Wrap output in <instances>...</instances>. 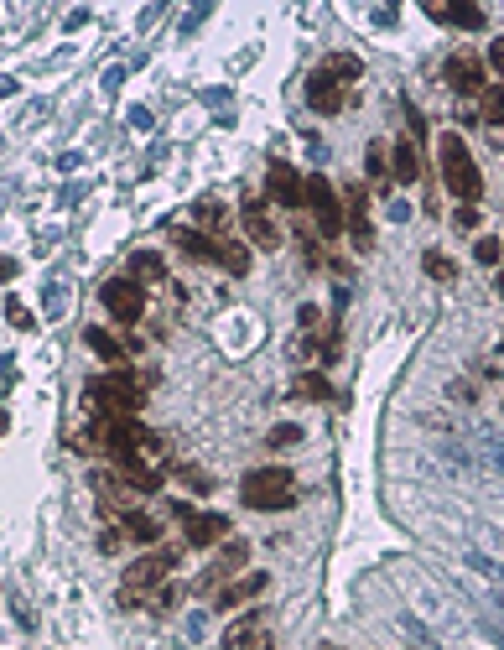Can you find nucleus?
<instances>
[{
  "instance_id": "nucleus-26",
  "label": "nucleus",
  "mask_w": 504,
  "mask_h": 650,
  "mask_svg": "<svg viewBox=\"0 0 504 650\" xmlns=\"http://www.w3.org/2000/svg\"><path fill=\"white\" fill-rule=\"evenodd\" d=\"M322 73H328V79H359V73H364V63H359L354 52H333V58L322 63Z\"/></svg>"
},
{
  "instance_id": "nucleus-3",
  "label": "nucleus",
  "mask_w": 504,
  "mask_h": 650,
  "mask_svg": "<svg viewBox=\"0 0 504 650\" xmlns=\"http://www.w3.org/2000/svg\"><path fill=\"white\" fill-rule=\"evenodd\" d=\"M177 562H182V551L177 546H156V551H146V557H135V562L126 567V588H120V604L135 608L146 593H156V588L167 583L172 572H177Z\"/></svg>"
},
{
  "instance_id": "nucleus-38",
  "label": "nucleus",
  "mask_w": 504,
  "mask_h": 650,
  "mask_svg": "<svg viewBox=\"0 0 504 650\" xmlns=\"http://www.w3.org/2000/svg\"><path fill=\"white\" fill-rule=\"evenodd\" d=\"M16 271H22V260H11V255H0V281H16Z\"/></svg>"
},
{
  "instance_id": "nucleus-11",
  "label": "nucleus",
  "mask_w": 504,
  "mask_h": 650,
  "mask_svg": "<svg viewBox=\"0 0 504 650\" xmlns=\"http://www.w3.org/2000/svg\"><path fill=\"white\" fill-rule=\"evenodd\" d=\"M442 73H447L453 94H483V89H489V79H483V58H473V52H453Z\"/></svg>"
},
{
  "instance_id": "nucleus-10",
  "label": "nucleus",
  "mask_w": 504,
  "mask_h": 650,
  "mask_svg": "<svg viewBox=\"0 0 504 650\" xmlns=\"http://www.w3.org/2000/svg\"><path fill=\"white\" fill-rule=\"evenodd\" d=\"M239 219H245V234L255 240V250H275V245H281V230H275L271 203H266V198H245Z\"/></svg>"
},
{
  "instance_id": "nucleus-22",
  "label": "nucleus",
  "mask_w": 504,
  "mask_h": 650,
  "mask_svg": "<svg viewBox=\"0 0 504 650\" xmlns=\"http://www.w3.org/2000/svg\"><path fill=\"white\" fill-rule=\"evenodd\" d=\"M84 344H89V349H94L99 359H105V364H120V359H126V344H120V338L109 334V328H89V334H84Z\"/></svg>"
},
{
  "instance_id": "nucleus-29",
  "label": "nucleus",
  "mask_w": 504,
  "mask_h": 650,
  "mask_svg": "<svg viewBox=\"0 0 504 650\" xmlns=\"http://www.w3.org/2000/svg\"><path fill=\"white\" fill-rule=\"evenodd\" d=\"M266 442H271V447H296V442H302V427H296V421H281V427L266 432Z\"/></svg>"
},
{
  "instance_id": "nucleus-6",
  "label": "nucleus",
  "mask_w": 504,
  "mask_h": 650,
  "mask_svg": "<svg viewBox=\"0 0 504 650\" xmlns=\"http://www.w3.org/2000/svg\"><path fill=\"white\" fill-rule=\"evenodd\" d=\"M99 302H105V313L115 317L120 328H135V323L146 317V287L130 281V276H109L105 287H99Z\"/></svg>"
},
{
  "instance_id": "nucleus-17",
  "label": "nucleus",
  "mask_w": 504,
  "mask_h": 650,
  "mask_svg": "<svg viewBox=\"0 0 504 650\" xmlns=\"http://www.w3.org/2000/svg\"><path fill=\"white\" fill-rule=\"evenodd\" d=\"M390 177L396 183H421V151L411 136H400L396 146H390Z\"/></svg>"
},
{
  "instance_id": "nucleus-28",
  "label": "nucleus",
  "mask_w": 504,
  "mask_h": 650,
  "mask_svg": "<svg viewBox=\"0 0 504 650\" xmlns=\"http://www.w3.org/2000/svg\"><path fill=\"white\" fill-rule=\"evenodd\" d=\"M364 167H369V177H375V183H385V177H390V151L379 146V141H369V151H364Z\"/></svg>"
},
{
  "instance_id": "nucleus-35",
  "label": "nucleus",
  "mask_w": 504,
  "mask_h": 650,
  "mask_svg": "<svg viewBox=\"0 0 504 650\" xmlns=\"http://www.w3.org/2000/svg\"><path fill=\"white\" fill-rule=\"evenodd\" d=\"M5 317H11L16 328H32V313H26L22 302H5Z\"/></svg>"
},
{
  "instance_id": "nucleus-18",
  "label": "nucleus",
  "mask_w": 504,
  "mask_h": 650,
  "mask_svg": "<svg viewBox=\"0 0 504 650\" xmlns=\"http://www.w3.org/2000/svg\"><path fill=\"white\" fill-rule=\"evenodd\" d=\"M120 536L135 546H156L162 542V521H156V515H141V510H126V515H120Z\"/></svg>"
},
{
  "instance_id": "nucleus-41",
  "label": "nucleus",
  "mask_w": 504,
  "mask_h": 650,
  "mask_svg": "<svg viewBox=\"0 0 504 650\" xmlns=\"http://www.w3.org/2000/svg\"><path fill=\"white\" fill-rule=\"evenodd\" d=\"M0 432H5V411H0Z\"/></svg>"
},
{
  "instance_id": "nucleus-14",
  "label": "nucleus",
  "mask_w": 504,
  "mask_h": 650,
  "mask_svg": "<svg viewBox=\"0 0 504 650\" xmlns=\"http://www.w3.org/2000/svg\"><path fill=\"white\" fill-rule=\"evenodd\" d=\"M271 588V572H250V578H239V583H224L219 593H213V608H239L250 604V598H260Z\"/></svg>"
},
{
  "instance_id": "nucleus-5",
  "label": "nucleus",
  "mask_w": 504,
  "mask_h": 650,
  "mask_svg": "<svg viewBox=\"0 0 504 650\" xmlns=\"http://www.w3.org/2000/svg\"><path fill=\"white\" fill-rule=\"evenodd\" d=\"M302 209L313 213V224L322 240H338V234H343V209H338V193L322 172H313V177L302 183Z\"/></svg>"
},
{
  "instance_id": "nucleus-8",
  "label": "nucleus",
  "mask_w": 504,
  "mask_h": 650,
  "mask_svg": "<svg viewBox=\"0 0 504 650\" xmlns=\"http://www.w3.org/2000/svg\"><path fill=\"white\" fill-rule=\"evenodd\" d=\"M343 230L354 240V250H369L375 245V224H369V193L359 188H343Z\"/></svg>"
},
{
  "instance_id": "nucleus-33",
  "label": "nucleus",
  "mask_w": 504,
  "mask_h": 650,
  "mask_svg": "<svg viewBox=\"0 0 504 650\" xmlns=\"http://www.w3.org/2000/svg\"><path fill=\"white\" fill-rule=\"evenodd\" d=\"M406 120H411V141H426V115L406 99Z\"/></svg>"
},
{
  "instance_id": "nucleus-12",
  "label": "nucleus",
  "mask_w": 504,
  "mask_h": 650,
  "mask_svg": "<svg viewBox=\"0 0 504 650\" xmlns=\"http://www.w3.org/2000/svg\"><path fill=\"white\" fill-rule=\"evenodd\" d=\"M302 183H307V177H296L292 162H271V172H266V193H271V203H281V209H302Z\"/></svg>"
},
{
  "instance_id": "nucleus-31",
  "label": "nucleus",
  "mask_w": 504,
  "mask_h": 650,
  "mask_svg": "<svg viewBox=\"0 0 504 650\" xmlns=\"http://www.w3.org/2000/svg\"><path fill=\"white\" fill-rule=\"evenodd\" d=\"M177 474H182V484H188V489H198V495H203V489H213V479L203 474V468H198V463H182Z\"/></svg>"
},
{
  "instance_id": "nucleus-9",
  "label": "nucleus",
  "mask_w": 504,
  "mask_h": 650,
  "mask_svg": "<svg viewBox=\"0 0 504 650\" xmlns=\"http://www.w3.org/2000/svg\"><path fill=\"white\" fill-rule=\"evenodd\" d=\"M229 536V515H219V510H192L188 521H182V542L192 551H203V546H219Z\"/></svg>"
},
{
  "instance_id": "nucleus-23",
  "label": "nucleus",
  "mask_w": 504,
  "mask_h": 650,
  "mask_svg": "<svg viewBox=\"0 0 504 650\" xmlns=\"http://www.w3.org/2000/svg\"><path fill=\"white\" fill-rule=\"evenodd\" d=\"M192 219H198V224H203V230H224V224H229V209H224V203H219V198H198V203H192Z\"/></svg>"
},
{
  "instance_id": "nucleus-2",
  "label": "nucleus",
  "mask_w": 504,
  "mask_h": 650,
  "mask_svg": "<svg viewBox=\"0 0 504 650\" xmlns=\"http://www.w3.org/2000/svg\"><path fill=\"white\" fill-rule=\"evenodd\" d=\"M239 500L250 510H292L296 504V474L281 468V463H266V468H250L239 479Z\"/></svg>"
},
{
  "instance_id": "nucleus-30",
  "label": "nucleus",
  "mask_w": 504,
  "mask_h": 650,
  "mask_svg": "<svg viewBox=\"0 0 504 650\" xmlns=\"http://www.w3.org/2000/svg\"><path fill=\"white\" fill-rule=\"evenodd\" d=\"M499 255H504V245L494 234H483L479 245H473V260H479V266H499Z\"/></svg>"
},
{
  "instance_id": "nucleus-25",
  "label": "nucleus",
  "mask_w": 504,
  "mask_h": 650,
  "mask_svg": "<svg viewBox=\"0 0 504 650\" xmlns=\"http://www.w3.org/2000/svg\"><path fill=\"white\" fill-rule=\"evenodd\" d=\"M219 266H224L229 276H245L250 271V250H245L239 240H219Z\"/></svg>"
},
{
  "instance_id": "nucleus-13",
  "label": "nucleus",
  "mask_w": 504,
  "mask_h": 650,
  "mask_svg": "<svg viewBox=\"0 0 504 650\" xmlns=\"http://www.w3.org/2000/svg\"><path fill=\"white\" fill-rule=\"evenodd\" d=\"M307 105H313L317 115H338V109L349 105V94H343V84H338V79H328V73L317 68L313 79H307Z\"/></svg>"
},
{
  "instance_id": "nucleus-24",
  "label": "nucleus",
  "mask_w": 504,
  "mask_h": 650,
  "mask_svg": "<svg viewBox=\"0 0 504 650\" xmlns=\"http://www.w3.org/2000/svg\"><path fill=\"white\" fill-rule=\"evenodd\" d=\"M479 120L483 126H504V84H489L479 94Z\"/></svg>"
},
{
  "instance_id": "nucleus-37",
  "label": "nucleus",
  "mask_w": 504,
  "mask_h": 650,
  "mask_svg": "<svg viewBox=\"0 0 504 650\" xmlns=\"http://www.w3.org/2000/svg\"><path fill=\"white\" fill-rule=\"evenodd\" d=\"M489 68L499 73V84H504V42H494V47H489Z\"/></svg>"
},
{
  "instance_id": "nucleus-39",
  "label": "nucleus",
  "mask_w": 504,
  "mask_h": 650,
  "mask_svg": "<svg viewBox=\"0 0 504 650\" xmlns=\"http://www.w3.org/2000/svg\"><path fill=\"white\" fill-rule=\"evenodd\" d=\"M473 396H479V391H473L468 380H453V400H473Z\"/></svg>"
},
{
  "instance_id": "nucleus-4",
  "label": "nucleus",
  "mask_w": 504,
  "mask_h": 650,
  "mask_svg": "<svg viewBox=\"0 0 504 650\" xmlns=\"http://www.w3.org/2000/svg\"><path fill=\"white\" fill-rule=\"evenodd\" d=\"M442 183H447V193L458 198V203H479L483 193V172L479 162H473V151L462 146V136L453 130V136H442Z\"/></svg>"
},
{
  "instance_id": "nucleus-32",
  "label": "nucleus",
  "mask_w": 504,
  "mask_h": 650,
  "mask_svg": "<svg viewBox=\"0 0 504 650\" xmlns=\"http://www.w3.org/2000/svg\"><path fill=\"white\" fill-rule=\"evenodd\" d=\"M453 224H458V230H479V224H483V213L473 209V203H458V213H453Z\"/></svg>"
},
{
  "instance_id": "nucleus-7",
  "label": "nucleus",
  "mask_w": 504,
  "mask_h": 650,
  "mask_svg": "<svg viewBox=\"0 0 504 650\" xmlns=\"http://www.w3.org/2000/svg\"><path fill=\"white\" fill-rule=\"evenodd\" d=\"M245 562H250V546H245V542H224V546H219V557L203 567V578H198V593H203V598H213L219 588L229 583V572H239Z\"/></svg>"
},
{
  "instance_id": "nucleus-21",
  "label": "nucleus",
  "mask_w": 504,
  "mask_h": 650,
  "mask_svg": "<svg viewBox=\"0 0 504 650\" xmlns=\"http://www.w3.org/2000/svg\"><path fill=\"white\" fill-rule=\"evenodd\" d=\"M126 276L146 287V281H167V266H162V255H156V250H135V255H130V271Z\"/></svg>"
},
{
  "instance_id": "nucleus-15",
  "label": "nucleus",
  "mask_w": 504,
  "mask_h": 650,
  "mask_svg": "<svg viewBox=\"0 0 504 650\" xmlns=\"http://www.w3.org/2000/svg\"><path fill=\"white\" fill-rule=\"evenodd\" d=\"M255 645H266V614H239L224 629V650H255Z\"/></svg>"
},
{
  "instance_id": "nucleus-27",
  "label": "nucleus",
  "mask_w": 504,
  "mask_h": 650,
  "mask_svg": "<svg viewBox=\"0 0 504 650\" xmlns=\"http://www.w3.org/2000/svg\"><path fill=\"white\" fill-rule=\"evenodd\" d=\"M421 271L432 276V281H453V276H458V266H453L442 250H426V255H421Z\"/></svg>"
},
{
  "instance_id": "nucleus-19",
  "label": "nucleus",
  "mask_w": 504,
  "mask_h": 650,
  "mask_svg": "<svg viewBox=\"0 0 504 650\" xmlns=\"http://www.w3.org/2000/svg\"><path fill=\"white\" fill-rule=\"evenodd\" d=\"M426 11H432V16H437V22H453V26H462V32H479L483 22H489V16H483L479 5H426Z\"/></svg>"
},
{
  "instance_id": "nucleus-20",
  "label": "nucleus",
  "mask_w": 504,
  "mask_h": 650,
  "mask_svg": "<svg viewBox=\"0 0 504 650\" xmlns=\"http://www.w3.org/2000/svg\"><path fill=\"white\" fill-rule=\"evenodd\" d=\"M292 400H333V380L322 370H307V375L292 380Z\"/></svg>"
},
{
  "instance_id": "nucleus-36",
  "label": "nucleus",
  "mask_w": 504,
  "mask_h": 650,
  "mask_svg": "<svg viewBox=\"0 0 504 650\" xmlns=\"http://www.w3.org/2000/svg\"><path fill=\"white\" fill-rule=\"evenodd\" d=\"M120 542H126L120 531H105V536H99V551H105V557H115V551H120Z\"/></svg>"
},
{
  "instance_id": "nucleus-1",
  "label": "nucleus",
  "mask_w": 504,
  "mask_h": 650,
  "mask_svg": "<svg viewBox=\"0 0 504 650\" xmlns=\"http://www.w3.org/2000/svg\"><path fill=\"white\" fill-rule=\"evenodd\" d=\"M84 406H94V417H141L146 406V385L130 370H109L84 385Z\"/></svg>"
},
{
  "instance_id": "nucleus-34",
  "label": "nucleus",
  "mask_w": 504,
  "mask_h": 650,
  "mask_svg": "<svg viewBox=\"0 0 504 650\" xmlns=\"http://www.w3.org/2000/svg\"><path fill=\"white\" fill-rule=\"evenodd\" d=\"M177 604H182V588H177V583L156 588V608H177Z\"/></svg>"
},
{
  "instance_id": "nucleus-40",
  "label": "nucleus",
  "mask_w": 504,
  "mask_h": 650,
  "mask_svg": "<svg viewBox=\"0 0 504 650\" xmlns=\"http://www.w3.org/2000/svg\"><path fill=\"white\" fill-rule=\"evenodd\" d=\"M494 287H499V297H504V271H499V276H494Z\"/></svg>"
},
{
  "instance_id": "nucleus-16",
  "label": "nucleus",
  "mask_w": 504,
  "mask_h": 650,
  "mask_svg": "<svg viewBox=\"0 0 504 650\" xmlns=\"http://www.w3.org/2000/svg\"><path fill=\"white\" fill-rule=\"evenodd\" d=\"M172 245L188 255V260H203V266H219V240L198 230H172Z\"/></svg>"
}]
</instances>
